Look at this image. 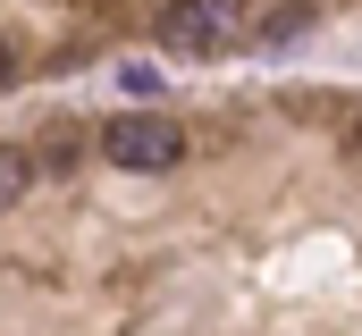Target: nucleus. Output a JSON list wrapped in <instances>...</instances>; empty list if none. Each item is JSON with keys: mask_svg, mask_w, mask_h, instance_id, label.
I'll use <instances>...</instances> for the list:
<instances>
[{"mask_svg": "<svg viewBox=\"0 0 362 336\" xmlns=\"http://www.w3.org/2000/svg\"><path fill=\"white\" fill-rule=\"evenodd\" d=\"M101 160L110 168H177L185 160V126L160 118V109H127L101 126Z\"/></svg>", "mask_w": 362, "mask_h": 336, "instance_id": "f257e3e1", "label": "nucleus"}, {"mask_svg": "<svg viewBox=\"0 0 362 336\" xmlns=\"http://www.w3.org/2000/svg\"><path fill=\"white\" fill-rule=\"evenodd\" d=\"M160 34H169L177 51H211V42H228V34H245V0H169V8H160Z\"/></svg>", "mask_w": 362, "mask_h": 336, "instance_id": "f03ea898", "label": "nucleus"}, {"mask_svg": "<svg viewBox=\"0 0 362 336\" xmlns=\"http://www.w3.org/2000/svg\"><path fill=\"white\" fill-rule=\"evenodd\" d=\"M25 185H34V152H17V143H0V210H8V202H17Z\"/></svg>", "mask_w": 362, "mask_h": 336, "instance_id": "7ed1b4c3", "label": "nucleus"}, {"mask_svg": "<svg viewBox=\"0 0 362 336\" xmlns=\"http://www.w3.org/2000/svg\"><path fill=\"white\" fill-rule=\"evenodd\" d=\"M303 25H312V8H278V17H270V25H262V34H270V42H295Z\"/></svg>", "mask_w": 362, "mask_h": 336, "instance_id": "20e7f679", "label": "nucleus"}, {"mask_svg": "<svg viewBox=\"0 0 362 336\" xmlns=\"http://www.w3.org/2000/svg\"><path fill=\"white\" fill-rule=\"evenodd\" d=\"M118 84H127V92H160V68H144V59H127V68H118Z\"/></svg>", "mask_w": 362, "mask_h": 336, "instance_id": "39448f33", "label": "nucleus"}, {"mask_svg": "<svg viewBox=\"0 0 362 336\" xmlns=\"http://www.w3.org/2000/svg\"><path fill=\"white\" fill-rule=\"evenodd\" d=\"M0 76H8V34H0Z\"/></svg>", "mask_w": 362, "mask_h": 336, "instance_id": "423d86ee", "label": "nucleus"}, {"mask_svg": "<svg viewBox=\"0 0 362 336\" xmlns=\"http://www.w3.org/2000/svg\"><path fill=\"white\" fill-rule=\"evenodd\" d=\"M354 160H362V126H354Z\"/></svg>", "mask_w": 362, "mask_h": 336, "instance_id": "0eeeda50", "label": "nucleus"}]
</instances>
